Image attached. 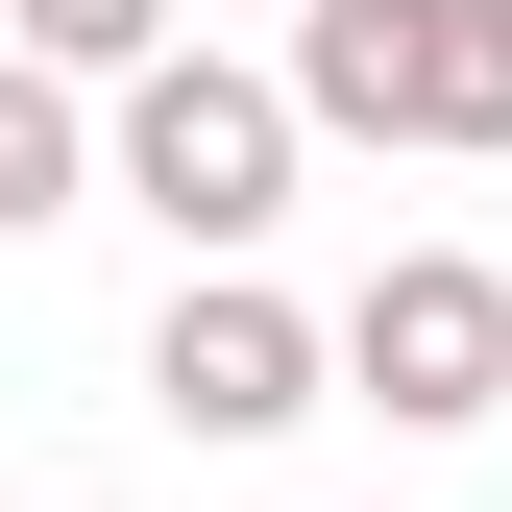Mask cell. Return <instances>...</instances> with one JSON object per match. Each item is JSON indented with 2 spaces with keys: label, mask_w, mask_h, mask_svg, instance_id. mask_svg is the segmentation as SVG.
<instances>
[{
  "label": "cell",
  "mask_w": 512,
  "mask_h": 512,
  "mask_svg": "<svg viewBox=\"0 0 512 512\" xmlns=\"http://www.w3.org/2000/svg\"><path fill=\"white\" fill-rule=\"evenodd\" d=\"M293 74H244V49H122V122H98V171L171 220V269H220V244H269L293 220Z\"/></svg>",
  "instance_id": "obj_1"
},
{
  "label": "cell",
  "mask_w": 512,
  "mask_h": 512,
  "mask_svg": "<svg viewBox=\"0 0 512 512\" xmlns=\"http://www.w3.org/2000/svg\"><path fill=\"white\" fill-rule=\"evenodd\" d=\"M293 122L342 147H512V0H293Z\"/></svg>",
  "instance_id": "obj_2"
},
{
  "label": "cell",
  "mask_w": 512,
  "mask_h": 512,
  "mask_svg": "<svg viewBox=\"0 0 512 512\" xmlns=\"http://www.w3.org/2000/svg\"><path fill=\"white\" fill-rule=\"evenodd\" d=\"M317 391H366L391 439H464V415H512V269H464V244H391V269L317 317Z\"/></svg>",
  "instance_id": "obj_3"
},
{
  "label": "cell",
  "mask_w": 512,
  "mask_h": 512,
  "mask_svg": "<svg viewBox=\"0 0 512 512\" xmlns=\"http://www.w3.org/2000/svg\"><path fill=\"white\" fill-rule=\"evenodd\" d=\"M147 415H171V439H293V415H317V317L244 269V244H220V269H171V317H147Z\"/></svg>",
  "instance_id": "obj_4"
},
{
  "label": "cell",
  "mask_w": 512,
  "mask_h": 512,
  "mask_svg": "<svg viewBox=\"0 0 512 512\" xmlns=\"http://www.w3.org/2000/svg\"><path fill=\"white\" fill-rule=\"evenodd\" d=\"M98 196V122H74V74H49V49H0V244H49Z\"/></svg>",
  "instance_id": "obj_5"
},
{
  "label": "cell",
  "mask_w": 512,
  "mask_h": 512,
  "mask_svg": "<svg viewBox=\"0 0 512 512\" xmlns=\"http://www.w3.org/2000/svg\"><path fill=\"white\" fill-rule=\"evenodd\" d=\"M0 49H49V74H122V49H171V0H0Z\"/></svg>",
  "instance_id": "obj_6"
},
{
  "label": "cell",
  "mask_w": 512,
  "mask_h": 512,
  "mask_svg": "<svg viewBox=\"0 0 512 512\" xmlns=\"http://www.w3.org/2000/svg\"><path fill=\"white\" fill-rule=\"evenodd\" d=\"M98 512H122V488H98Z\"/></svg>",
  "instance_id": "obj_7"
}]
</instances>
